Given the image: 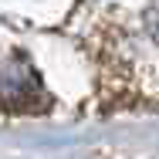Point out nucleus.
I'll return each mask as SVG.
<instances>
[{"label":"nucleus","mask_w":159,"mask_h":159,"mask_svg":"<svg viewBox=\"0 0 159 159\" xmlns=\"http://www.w3.org/2000/svg\"><path fill=\"white\" fill-rule=\"evenodd\" d=\"M31 92H37V81L20 61H10L0 68V105H27Z\"/></svg>","instance_id":"obj_1"}]
</instances>
